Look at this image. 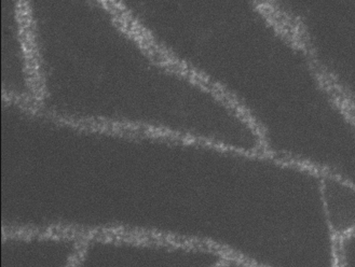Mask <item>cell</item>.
Returning a JSON list of instances; mask_svg holds the SVG:
<instances>
[{"label": "cell", "mask_w": 355, "mask_h": 267, "mask_svg": "<svg viewBox=\"0 0 355 267\" xmlns=\"http://www.w3.org/2000/svg\"><path fill=\"white\" fill-rule=\"evenodd\" d=\"M325 204L329 222L338 238L355 231V185L325 175Z\"/></svg>", "instance_id": "1"}, {"label": "cell", "mask_w": 355, "mask_h": 267, "mask_svg": "<svg viewBox=\"0 0 355 267\" xmlns=\"http://www.w3.org/2000/svg\"><path fill=\"white\" fill-rule=\"evenodd\" d=\"M338 266H355V231L339 238L337 248Z\"/></svg>", "instance_id": "2"}]
</instances>
